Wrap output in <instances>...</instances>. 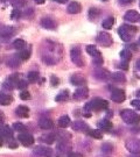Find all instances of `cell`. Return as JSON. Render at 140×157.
<instances>
[{"label":"cell","instance_id":"603a6c76","mask_svg":"<svg viewBox=\"0 0 140 157\" xmlns=\"http://www.w3.org/2000/svg\"><path fill=\"white\" fill-rule=\"evenodd\" d=\"M110 77L112 78V80H113V82H117V83H124V82L126 80V78H125V75H123L122 72L112 73Z\"/></svg>","mask_w":140,"mask_h":157},{"label":"cell","instance_id":"f1b7e54d","mask_svg":"<svg viewBox=\"0 0 140 157\" xmlns=\"http://www.w3.org/2000/svg\"><path fill=\"white\" fill-rule=\"evenodd\" d=\"M13 129L17 130L18 133H27V127L20 122H15L13 124Z\"/></svg>","mask_w":140,"mask_h":157},{"label":"cell","instance_id":"b9f144b4","mask_svg":"<svg viewBox=\"0 0 140 157\" xmlns=\"http://www.w3.org/2000/svg\"><path fill=\"white\" fill-rule=\"evenodd\" d=\"M7 80H10V82H11V83H13V84H17L18 80H19V75H18V73H14V75L10 76Z\"/></svg>","mask_w":140,"mask_h":157},{"label":"cell","instance_id":"3957f363","mask_svg":"<svg viewBox=\"0 0 140 157\" xmlns=\"http://www.w3.org/2000/svg\"><path fill=\"white\" fill-rule=\"evenodd\" d=\"M120 117L124 120V122L127 124H134L140 122V115L131 109H123L120 112Z\"/></svg>","mask_w":140,"mask_h":157},{"label":"cell","instance_id":"d4e9b609","mask_svg":"<svg viewBox=\"0 0 140 157\" xmlns=\"http://www.w3.org/2000/svg\"><path fill=\"white\" fill-rule=\"evenodd\" d=\"M73 129L76 132H83L84 129H88V126L83 121H75L73 124Z\"/></svg>","mask_w":140,"mask_h":157},{"label":"cell","instance_id":"e7e4bbea","mask_svg":"<svg viewBox=\"0 0 140 157\" xmlns=\"http://www.w3.org/2000/svg\"><path fill=\"white\" fill-rule=\"evenodd\" d=\"M139 7H140V4H139Z\"/></svg>","mask_w":140,"mask_h":157},{"label":"cell","instance_id":"e575fe53","mask_svg":"<svg viewBox=\"0 0 140 157\" xmlns=\"http://www.w3.org/2000/svg\"><path fill=\"white\" fill-rule=\"evenodd\" d=\"M12 35H13V28L12 27H6L1 32V36L2 37H11Z\"/></svg>","mask_w":140,"mask_h":157},{"label":"cell","instance_id":"4316f807","mask_svg":"<svg viewBox=\"0 0 140 157\" xmlns=\"http://www.w3.org/2000/svg\"><path fill=\"white\" fill-rule=\"evenodd\" d=\"M120 58H122V61L124 62H129L130 59L132 58V54H131V51L129 49H124V50L120 51Z\"/></svg>","mask_w":140,"mask_h":157},{"label":"cell","instance_id":"f546056e","mask_svg":"<svg viewBox=\"0 0 140 157\" xmlns=\"http://www.w3.org/2000/svg\"><path fill=\"white\" fill-rule=\"evenodd\" d=\"M69 98V93H68V91H62L60 92L58 94L56 95L55 100L58 101V102H61V101H66Z\"/></svg>","mask_w":140,"mask_h":157},{"label":"cell","instance_id":"9f6ffc18","mask_svg":"<svg viewBox=\"0 0 140 157\" xmlns=\"http://www.w3.org/2000/svg\"><path fill=\"white\" fill-rule=\"evenodd\" d=\"M2 143H4V137H2V135L0 134V147L2 146Z\"/></svg>","mask_w":140,"mask_h":157},{"label":"cell","instance_id":"9c48e42d","mask_svg":"<svg viewBox=\"0 0 140 157\" xmlns=\"http://www.w3.org/2000/svg\"><path fill=\"white\" fill-rule=\"evenodd\" d=\"M34 154H36L38 156L42 157H50L53 155V149L45 146H38L34 148Z\"/></svg>","mask_w":140,"mask_h":157},{"label":"cell","instance_id":"277c9868","mask_svg":"<svg viewBox=\"0 0 140 157\" xmlns=\"http://www.w3.org/2000/svg\"><path fill=\"white\" fill-rule=\"evenodd\" d=\"M125 146L131 154H140V140L138 139H130L126 141Z\"/></svg>","mask_w":140,"mask_h":157},{"label":"cell","instance_id":"8d00e7d4","mask_svg":"<svg viewBox=\"0 0 140 157\" xmlns=\"http://www.w3.org/2000/svg\"><path fill=\"white\" fill-rule=\"evenodd\" d=\"M99 15V11L97 10V8H90L89 11V17L91 20H95L97 19V17Z\"/></svg>","mask_w":140,"mask_h":157},{"label":"cell","instance_id":"ee69618b","mask_svg":"<svg viewBox=\"0 0 140 157\" xmlns=\"http://www.w3.org/2000/svg\"><path fill=\"white\" fill-rule=\"evenodd\" d=\"M50 83L53 86H58V84H60V79L57 78L56 76H51L50 77Z\"/></svg>","mask_w":140,"mask_h":157},{"label":"cell","instance_id":"484cf974","mask_svg":"<svg viewBox=\"0 0 140 157\" xmlns=\"http://www.w3.org/2000/svg\"><path fill=\"white\" fill-rule=\"evenodd\" d=\"M113 25H114V17H106L103 22H102V27H103V28H105V29H111Z\"/></svg>","mask_w":140,"mask_h":157},{"label":"cell","instance_id":"94428289","mask_svg":"<svg viewBox=\"0 0 140 157\" xmlns=\"http://www.w3.org/2000/svg\"><path fill=\"white\" fill-rule=\"evenodd\" d=\"M103 1H107V0H103Z\"/></svg>","mask_w":140,"mask_h":157},{"label":"cell","instance_id":"f35d334b","mask_svg":"<svg viewBox=\"0 0 140 157\" xmlns=\"http://www.w3.org/2000/svg\"><path fill=\"white\" fill-rule=\"evenodd\" d=\"M17 86H18V89H20V90H25L28 86V83L26 80H18Z\"/></svg>","mask_w":140,"mask_h":157},{"label":"cell","instance_id":"ba28073f","mask_svg":"<svg viewBox=\"0 0 140 157\" xmlns=\"http://www.w3.org/2000/svg\"><path fill=\"white\" fill-rule=\"evenodd\" d=\"M97 40H98V42H99L103 47H110V45L112 44L111 35L109 33H106V32H102V33L98 34Z\"/></svg>","mask_w":140,"mask_h":157},{"label":"cell","instance_id":"1f68e13d","mask_svg":"<svg viewBox=\"0 0 140 157\" xmlns=\"http://www.w3.org/2000/svg\"><path fill=\"white\" fill-rule=\"evenodd\" d=\"M89 135L94 139H97V140H101L103 139V134L99 129H94V130H89Z\"/></svg>","mask_w":140,"mask_h":157},{"label":"cell","instance_id":"681fc988","mask_svg":"<svg viewBox=\"0 0 140 157\" xmlns=\"http://www.w3.org/2000/svg\"><path fill=\"white\" fill-rule=\"evenodd\" d=\"M132 1H133V0H119V2H120L122 5H129Z\"/></svg>","mask_w":140,"mask_h":157},{"label":"cell","instance_id":"30bf717a","mask_svg":"<svg viewBox=\"0 0 140 157\" xmlns=\"http://www.w3.org/2000/svg\"><path fill=\"white\" fill-rule=\"evenodd\" d=\"M88 95H89V90H88V87H79L77 90L75 91V93H74V98L76 99V100H83L85 98H88Z\"/></svg>","mask_w":140,"mask_h":157},{"label":"cell","instance_id":"6da1fadb","mask_svg":"<svg viewBox=\"0 0 140 157\" xmlns=\"http://www.w3.org/2000/svg\"><path fill=\"white\" fill-rule=\"evenodd\" d=\"M109 106V102L101 98H95L84 106V112H91V111H102Z\"/></svg>","mask_w":140,"mask_h":157},{"label":"cell","instance_id":"5bb4252c","mask_svg":"<svg viewBox=\"0 0 140 157\" xmlns=\"http://www.w3.org/2000/svg\"><path fill=\"white\" fill-rule=\"evenodd\" d=\"M67 11H68V13H70V14H78L79 12L82 11V6L79 5L77 1H73V2H70V4L68 5Z\"/></svg>","mask_w":140,"mask_h":157},{"label":"cell","instance_id":"4fadbf2b","mask_svg":"<svg viewBox=\"0 0 140 157\" xmlns=\"http://www.w3.org/2000/svg\"><path fill=\"white\" fill-rule=\"evenodd\" d=\"M70 83L74 86H81V85L85 84V78L82 75H79V73H75V75H73L70 77Z\"/></svg>","mask_w":140,"mask_h":157},{"label":"cell","instance_id":"d6a6232c","mask_svg":"<svg viewBox=\"0 0 140 157\" xmlns=\"http://www.w3.org/2000/svg\"><path fill=\"white\" fill-rule=\"evenodd\" d=\"M18 56H19L20 59H22V61H27L28 58L30 57V50H28V49H22Z\"/></svg>","mask_w":140,"mask_h":157},{"label":"cell","instance_id":"60d3db41","mask_svg":"<svg viewBox=\"0 0 140 157\" xmlns=\"http://www.w3.org/2000/svg\"><path fill=\"white\" fill-rule=\"evenodd\" d=\"M102 150L104 152H110L113 150V146L109 144V143H105V144H103V147H102Z\"/></svg>","mask_w":140,"mask_h":157},{"label":"cell","instance_id":"f907efd6","mask_svg":"<svg viewBox=\"0 0 140 157\" xmlns=\"http://www.w3.org/2000/svg\"><path fill=\"white\" fill-rule=\"evenodd\" d=\"M69 157H83V155H82V154H79V152H71Z\"/></svg>","mask_w":140,"mask_h":157},{"label":"cell","instance_id":"c3c4849f","mask_svg":"<svg viewBox=\"0 0 140 157\" xmlns=\"http://www.w3.org/2000/svg\"><path fill=\"white\" fill-rule=\"evenodd\" d=\"M94 63H95L96 65H101V64H103V58H102V57L94 58Z\"/></svg>","mask_w":140,"mask_h":157},{"label":"cell","instance_id":"91938a15","mask_svg":"<svg viewBox=\"0 0 140 157\" xmlns=\"http://www.w3.org/2000/svg\"><path fill=\"white\" fill-rule=\"evenodd\" d=\"M139 154H133V156H131V157H140V156H138Z\"/></svg>","mask_w":140,"mask_h":157},{"label":"cell","instance_id":"ac0fdd59","mask_svg":"<svg viewBox=\"0 0 140 157\" xmlns=\"http://www.w3.org/2000/svg\"><path fill=\"white\" fill-rule=\"evenodd\" d=\"M86 52L91 55V56L94 57V58H98V57H102V54L101 51L98 50L97 48H96L95 45H88L86 47Z\"/></svg>","mask_w":140,"mask_h":157},{"label":"cell","instance_id":"7402d4cb","mask_svg":"<svg viewBox=\"0 0 140 157\" xmlns=\"http://www.w3.org/2000/svg\"><path fill=\"white\" fill-rule=\"evenodd\" d=\"M12 97L8 94H6V93H0V105H2V106H7V105H10L12 102Z\"/></svg>","mask_w":140,"mask_h":157},{"label":"cell","instance_id":"f5cc1de1","mask_svg":"<svg viewBox=\"0 0 140 157\" xmlns=\"http://www.w3.org/2000/svg\"><path fill=\"white\" fill-rule=\"evenodd\" d=\"M36 4H39V5H42V4H45L46 0H34Z\"/></svg>","mask_w":140,"mask_h":157},{"label":"cell","instance_id":"74e56055","mask_svg":"<svg viewBox=\"0 0 140 157\" xmlns=\"http://www.w3.org/2000/svg\"><path fill=\"white\" fill-rule=\"evenodd\" d=\"M21 15H22V13H21V11H20L19 8H14L11 13V17L13 20H17V19H19Z\"/></svg>","mask_w":140,"mask_h":157},{"label":"cell","instance_id":"ffe728a7","mask_svg":"<svg viewBox=\"0 0 140 157\" xmlns=\"http://www.w3.org/2000/svg\"><path fill=\"white\" fill-rule=\"evenodd\" d=\"M20 65V58L18 55H13L12 57H10V59L7 61V67H18Z\"/></svg>","mask_w":140,"mask_h":157},{"label":"cell","instance_id":"bcb514c9","mask_svg":"<svg viewBox=\"0 0 140 157\" xmlns=\"http://www.w3.org/2000/svg\"><path fill=\"white\" fill-rule=\"evenodd\" d=\"M131 105L133 107H135L137 109H140V99H135V100L131 101Z\"/></svg>","mask_w":140,"mask_h":157},{"label":"cell","instance_id":"9a60e30c","mask_svg":"<svg viewBox=\"0 0 140 157\" xmlns=\"http://www.w3.org/2000/svg\"><path fill=\"white\" fill-rule=\"evenodd\" d=\"M41 26L46 29H55L56 28V23L55 21L50 19V17H43L41 20Z\"/></svg>","mask_w":140,"mask_h":157},{"label":"cell","instance_id":"83f0119b","mask_svg":"<svg viewBox=\"0 0 140 157\" xmlns=\"http://www.w3.org/2000/svg\"><path fill=\"white\" fill-rule=\"evenodd\" d=\"M13 47H14L17 50H22V49H25V47H26V42L21 39H18L13 42Z\"/></svg>","mask_w":140,"mask_h":157},{"label":"cell","instance_id":"5b68a950","mask_svg":"<svg viewBox=\"0 0 140 157\" xmlns=\"http://www.w3.org/2000/svg\"><path fill=\"white\" fill-rule=\"evenodd\" d=\"M70 57H71V61H73L77 67H83L84 62L82 59V55H81V49L78 47H74L71 51H70Z\"/></svg>","mask_w":140,"mask_h":157},{"label":"cell","instance_id":"d590c367","mask_svg":"<svg viewBox=\"0 0 140 157\" xmlns=\"http://www.w3.org/2000/svg\"><path fill=\"white\" fill-rule=\"evenodd\" d=\"M27 4V0H12V5L15 6V8H21Z\"/></svg>","mask_w":140,"mask_h":157},{"label":"cell","instance_id":"836d02e7","mask_svg":"<svg viewBox=\"0 0 140 157\" xmlns=\"http://www.w3.org/2000/svg\"><path fill=\"white\" fill-rule=\"evenodd\" d=\"M27 78H28V82L34 83V82H36V80L39 79V73L36 72V71H30V72L27 75Z\"/></svg>","mask_w":140,"mask_h":157},{"label":"cell","instance_id":"ab89813d","mask_svg":"<svg viewBox=\"0 0 140 157\" xmlns=\"http://www.w3.org/2000/svg\"><path fill=\"white\" fill-rule=\"evenodd\" d=\"M2 86H4V89H6V90H8V91H12L14 89V85H13V83H11L10 80H6L5 83L2 84Z\"/></svg>","mask_w":140,"mask_h":157},{"label":"cell","instance_id":"8992f818","mask_svg":"<svg viewBox=\"0 0 140 157\" xmlns=\"http://www.w3.org/2000/svg\"><path fill=\"white\" fill-rule=\"evenodd\" d=\"M18 140H19V142H20L21 144H23L25 147L32 146L34 143V137L30 134H28V133H19Z\"/></svg>","mask_w":140,"mask_h":157},{"label":"cell","instance_id":"cb8c5ba5","mask_svg":"<svg viewBox=\"0 0 140 157\" xmlns=\"http://www.w3.org/2000/svg\"><path fill=\"white\" fill-rule=\"evenodd\" d=\"M69 124H70V118L68 115H62L61 118L58 119V126L61 128H67Z\"/></svg>","mask_w":140,"mask_h":157},{"label":"cell","instance_id":"7dc6e473","mask_svg":"<svg viewBox=\"0 0 140 157\" xmlns=\"http://www.w3.org/2000/svg\"><path fill=\"white\" fill-rule=\"evenodd\" d=\"M119 67L123 69V70H127V69H129V62H124V61H122V63L119 64Z\"/></svg>","mask_w":140,"mask_h":157},{"label":"cell","instance_id":"4dcf8cb0","mask_svg":"<svg viewBox=\"0 0 140 157\" xmlns=\"http://www.w3.org/2000/svg\"><path fill=\"white\" fill-rule=\"evenodd\" d=\"M41 140L43 141L45 143H47V144H51V143H54V140H55V135H54V134L43 135V136H41Z\"/></svg>","mask_w":140,"mask_h":157},{"label":"cell","instance_id":"7a4b0ae2","mask_svg":"<svg viewBox=\"0 0 140 157\" xmlns=\"http://www.w3.org/2000/svg\"><path fill=\"white\" fill-rule=\"evenodd\" d=\"M137 33V27L134 26H130V25H123L120 26L118 29V34L120 36V39L125 41V42H129L131 41V39L133 37V35Z\"/></svg>","mask_w":140,"mask_h":157},{"label":"cell","instance_id":"2e32d148","mask_svg":"<svg viewBox=\"0 0 140 157\" xmlns=\"http://www.w3.org/2000/svg\"><path fill=\"white\" fill-rule=\"evenodd\" d=\"M39 126H40V128L45 129V130H48V129L53 128V126H54V122L51 121L50 119L43 118V119H41V120L39 121Z\"/></svg>","mask_w":140,"mask_h":157},{"label":"cell","instance_id":"6125c7cd","mask_svg":"<svg viewBox=\"0 0 140 157\" xmlns=\"http://www.w3.org/2000/svg\"><path fill=\"white\" fill-rule=\"evenodd\" d=\"M1 1H6V0H1Z\"/></svg>","mask_w":140,"mask_h":157},{"label":"cell","instance_id":"d6986e66","mask_svg":"<svg viewBox=\"0 0 140 157\" xmlns=\"http://www.w3.org/2000/svg\"><path fill=\"white\" fill-rule=\"evenodd\" d=\"M0 134L2 135V137L11 139L13 136V130L11 129L10 126H2V127H0Z\"/></svg>","mask_w":140,"mask_h":157},{"label":"cell","instance_id":"db71d44e","mask_svg":"<svg viewBox=\"0 0 140 157\" xmlns=\"http://www.w3.org/2000/svg\"><path fill=\"white\" fill-rule=\"evenodd\" d=\"M135 67H137V69H138V70H140V58L137 61V63H135Z\"/></svg>","mask_w":140,"mask_h":157},{"label":"cell","instance_id":"11a10c76","mask_svg":"<svg viewBox=\"0 0 140 157\" xmlns=\"http://www.w3.org/2000/svg\"><path fill=\"white\" fill-rule=\"evenodd\" d=\"M54 1H57L60 4H66V2H68V0H54Z\"/></svg>","mask_w":140,"mask_h":157},{"label":"cell","instance_id":"6f0895ef","mask_svg":"<svg viewBox=\"0 0 140 157\" xmlns=\"http://www.w3.org/2000/svg\"><path fill=\"white\" fill-rule=\"evenodd\" d=\"M135 94H137V97H138V99H140V90L137 91V93H135Z\"/></svg>","mask_w":140,"mask_h":157},{"label":"cell","instance_id":"e0dca14e","mask_svg":"<svg viewBox=\"0 0 140 157\" xmlns=\"http://www.w3.org/2000/svg\"><path fill=\"white\" fill-rule=\"evenodd\" d=\"M15 114L20 118H28L29 115V108L27 106H19L15 109Z\"/></svg>","mask_w":140,"mask_h":157},{"label":"cell","instance_id":"52a82bcc","mask_svg":"<svg viewBox=\"0 0 140 157\" xmlns=\"http://www.w3.org/2000/svg\"><path fill=\"white\" fill-rule=\"evenodd\" d=\"M125 98H126V95H125V92L123 90H120V89H112V92H111V100L114 101V102H123L125 100Z\"/></svg>","mask_w":140,"mask_h":157},{"label":"cell","instance_id":"680465c9","mask_svg":"<svg viewBox=\"0 0 140 157\" xmlns=\"http://www.w3.org/2000/svg\"><path fill=\"white\" fill-rule=\"evenodd\" d=\"M2 120H4V119H2V117H1V115H0V124H2Z\"/></svg>","mask_w":140,"mask_h":157},{"label":"cell","instance_id":"44dd1931","mask_svg":"<svg viewBox=\"0 0 140 157\" xmlns=\"http://www.w3.org/2000/svg\"><path fill=\"white\" fill-rule=\"evenodd\" d=\"M98 128L103 129V130H110L112 128L111 121H109L107 119H103L98 122Z\"/></svg>","mask_w":140,"mask_h":157},{"label":"cell","instance_id":"7bdbcfd3","mask_svg":"<svg viewBox=\"0 0 140 157\" xmlns=\"http://www.w3.org/2000/svg\"><path fill=\"white\" fill-rule=\"evenodd\" d=\"M20 98H21L22 100H28V99H30V94H29V92H28V91L23 90L22 92L20 93Z\"/></svg>","mask_w":140,"mask_h":157},{"label":"cell","instance_id":"be15d7a7","mask_svg":"<svg viewBox=\"0 0 140 157\" xmlns=\"http://www.w3.org/2000/svg\"><path fill=\"white\" fill-rule=\"evenodd\" d=\"M139 43H140V39H139Z\"/></svg>","mask_w":140,"mask_h":157},{"label":"cell","instance_id":"816d5d0a","mask_svg":"<svg viewBox=\"0 0 140 157\" xmlns=\"http://www.w3.org/2000/svg\"><path fill=\"white\" fill-rule=\"evenodd\" d=\"M32 13H33V11H32V8H29V10H28V11H26V12H25V17H28V15H30V14H32Z\"/></svg>","mask_w":140,"mask_h":157},{"label":"cell","instance_id":"f6af8a7d","mask_svg":"<svg viewBox=\"0 0 140 157\" xmlns=\"http://www.w3.org/2000/svg\"><path fill=\"white\" fill-rule=\"evenodd\" d=\"M18 146H19V143L17 140H10V143H8L10 149H15V148H18Z\"/></svg>","mask_w":140,"mask_h":157},{"label":"cell","instance_id":"7c38bea8","mask_svg":"<svg viewBox=\"0 0 140 157\" xmlns=\"http://www.w3.org/2000/svg\"><path fill=\"white\" fill-rule=\"evenodd\" d=\"M110 76H111V73L109 72L107 70L105 69H96L95 70V77L97 79H99V80H106L107 78H110Z\"/></svg>","mask_w":140,"mask_h":157},{"label":"cell","instance_id":"8fae6325","mask_svg":"<svg viewBox=\"0 0 140 157\" xmlns=\"http://www.w3.org/2000/svg\"><path fill=\"white\" fill-rule=\"evenodd\" d=\"M124 19L129 22H138L140 21V14L135 11H127L124 15Z\"/></svg>","mask_w":140,"mask_h":157}]
</instances>
